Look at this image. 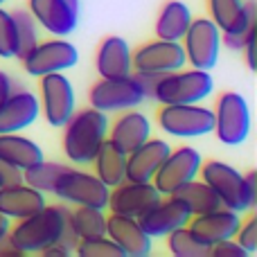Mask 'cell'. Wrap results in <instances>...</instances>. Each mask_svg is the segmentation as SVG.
I'll return each mask as SVG.
<instances>
[{
	"mask_svg": "<svg viewBox=\"0 0 257 257\" xmlns=\"http://www.w3.org/2000/svg\"><path fill=\"white\" fill-rule=\"evenodd\" d=\"M68 165H61V163H48V160H41V163L32 165V167H27L25 172H23V181L27 183V185L36 187V190H41L45 194V192H50L52 194L54 185L59 183V178L63 176V174L68 172Z\"/></svg>",
	"mask_w": 257,
	"mask_h": 257,
	"instance_id": "30",
	"label": "cell"
},
{
	"mask_svg": "<svg viewBox=\"0 0 257 257\" xmlns=\"http://www.w3.org/2000/svg\"><path fill=\"white\" fill-rule=\"evenodd\" d=\"M14 14V21H16V32H18V52L16 59H23L36 43H39V25H36L34 16L30 12H23L16 9Z\"/></svg>",
	"mask_w": 257,
	"mask_h": 257,
	"instance_id": "32",
	"label": "cell"
},
{
	"mask_svg": "<svg viewBox=\"0 0 257 257\" xmlns=\"http://www.w3.org/2000/svg\"><path fill=\"white\" fill-rule=\"evenodd\" d=\"M108 113L97 108H84L72 113L63 128V154L75 165H90L99 145L108 136Z\"/></svg>",
	"mask_w": 257,
	"mask_h": 257,
	"instance_id": "3",
	"label": "cell"
},
{
	"mask_svg": "<svg viewBox=\"0 0 257 257\" xmlns=\"http://www.w3.org/2000/svg\"><path fill=\"white\" fill-rule=\"evenodd\" d=\"M5 3H7V0H0V7H3V5H5Z\"/></svg>",
	"mask_w": 257,
	"mask_h": 257,
	"instance_id": "45",
	"label": "cell"
},
{
	"mask_svg": "<svg viewBox=\"0 0 257 257\" xmlns=\"http://www.w3.org/2000/svg\"><path fill=\"white\" fill-rule=\"evenodd\" d=\"M235 241L246 250L248 257L257 253V214L253 210H248V217L241 219L239 228H237Z\"/></svg>",
	"mask_w": 257,
	"mask_h": 257,
	"instance_id": "35",
	"label": "cell"
},
{
	"mask_svg": "<svg viewBox=\"0 0 257 257\" xmlns=\"http://www.w3.org/2000/svg\"><path fill=\"white\" fill-rule=\"evenodd\" d=\"M192 23V9L183 0H167L156 18V39L181 41Z\"/></svg>",
	"mask_w": 257,
	"mask_h": 257,
	"instance_id": "27",
	"label": "cell"
},
{
	"mask_svg": "<svg viewBox=\"0 0 257 257\" xmlns=\"http://www.w3.org/2000/svg\"><path fill=\"white\" fill-rule=\"evenodd\" d=\"M214 81L210 70L181 68V70L160 75L154 86V102L158 104H196L210 97Z\"/></svg>",
	"mask_w": 257,
	"mask_h": 257,
	"instance_id": "4",
	"label": "cell"
},
{
	"mask_svg": "<svg viewBox=\"0 0 257 257\" xmlns=\"http://www.w3.org/2000/svg\"><path fill=\"white\" fill-rule=\"evenodd\" d=\"M201 181H205L219 196L223 208L246 214L257 205V172L239 174L232 165L221 160H201Z\"/></svg>",
	"mask_w": 257,
	"mask_h": 257,
	"instance_id": "1",
	"label": "cell"
},
{
	"mask_svg": "<svg viewBox=\"0 0 257 257\" xmlns=\"http://www.w3.org/2000/svg\"><path fill=\"white\" fill-rule=\"evenodd\" d=\"M21 61L27 75L43 77L50 72H66L75 68L79 61V52L63 36H54L50 41H39Z\"/></svg>",
	"mask_w": 257,
	"mask_h": 257,
	"instance_id": "9",
	"label": "cell"
},
{
	"mask_svg": "<svg viewBox=\"0 0 257 257\" xmlns=\"http://www.w3.org/2000/svg\"><path fill=\"white\" fill-rule=\"evenodd\" d=\"M106 138L128 154V151H133L136 147H140L142 142H147L151 138V122L145 113L128 108V111H122L113 120V124H108Z\"/></svg>",
	"mask_w": 257,
	"mask_h": 257,
	"instance_id": "23",
	"label": "cell"
},
{
	"mask_svg": "<svg viewBox=\"0 0 257 257\" xmlns=\"http://www.w3.org/2000/svg\"><path fill=\"white\" fill-rule=\"evenodd\" d=\"M160 199H163V194L156 190L151 181H122L120 185L111 187V192H108L106 210L140 219Z\"/></svg>",
	"mask_w": 257,
	"mask_h": 257,
	"instance_id": "14",
	"label": "cell"
},
{
	"mask_svg": "<svg viewBox=\"0 0 257 257\" xmlns=\"http://www.w3.org/2000/svg\"><path fill=\"white\" fill-rule=\"evenodd\" d=\"M18 52V32L14 14L0 7V59H16Z\"/></svg>",
	"mask_w": 257,
	"mask_h": 257,
	"instance_id": "34",
	"label": "cell"
},
{
	"mask_svg": "<svg viewBox=\"0 0 257 257\" xmlns=\"http://www.w3.org/2000/svg\"><path fill=\"white\" fill-rule=\"evenodd\" d=\"M208 12L221 34H248L257 27L253 0H208Z\"/></svg>",
	"mask_w": 257,
	"mask_h": 257,
	"instance_id": "16",
	"label": "cell"
},
{
	"mask_svg": "<svg viewBox=\"0 0 257 257\" xmlns=\"http://www.w3.org/2000/svg\"><path fill=\"white\" fill-rule=\"evenodd\" d=\"M201 160H203V156L194 147L183 145L178 149H172L167 154V158L163 160V165L158 167V172L154 174L151 183H154L156 190L163 196L176 194L178 187H183L192 178L199 176Z\"/></svg>",
	"mask_w": 257,
	"mask_h": 257,
	"instance_id": "12",
	"label": "cell"
},
{
	"mask_svg": "<svg viewBox=\"0 0 257 257\" xmlns=\"http://www.w3.org/2000/svg\"><path fill=\"white\" fill-rule=\"evenodd\" d=\"M208 257H248V255H246V250L241 248L235 241V237H232V239H223V241H217V244L210 246Z\"/></svg>",
	"mask_w": 257,
	"mask_h": 257,
	"instance_id": "36",
	"label": "cell"
},
{
	"mask_svg": "<svg viewBox=\"0 0 257 257\" xmlns=\"http://www.w3.org/2000/svg\"><path fill=\"white\" fill-rule=\"evenodd\" d=\"M145 99L147 97L133 72L126 77H102L88 90L90 106L104 113H122L128 108H138Z\"/></svg>",
	"mask_w": 257,
	"mask_h": 257,
	"instance_id": "7",
	"label": "cell"
},
{
	"mask_svg": "<svg viewBox=\"0 0 257 257\" xmlns=\"http://www.w3.org/2000/svg\"><path fill=\"white\" fill-rule=\"evenodd\" d=\"M106 237L115 241L124 257H147L151 255V237L142 230L140 221L126 214H106Z\"/></svg>",
	"mask_w": 257,
	"mask_h": 257,
	"instance_id": "17",
	"label": "cell"
},
{
	"mask_svg": "<svg viewBox=\"0 0 257 257\" xmlns=\"http://www.w3.org/2000/svg\"><path fill=\"white\" fill-rule=\"evenodd\" d=\"M14 93V79L5 70H0V104Z\"/></svg>",
	"mask_w": 257,
	"mask_h": 257,
	"instance_id": "40",
	"label": "cell"
},
{
	"mask_svg": "<svg viewBox=\"0 0 257 257\" xmlns=\"http://www.w3.org/2000/svg\"><path fill=\"white\" fill-rule=\"evenodd\" d=\"M39 255H43V257H68V255H75V246H70L66 239H59V241H54V244L45 246Z\"/></svg>",
	"mask_w": 257,
	"mask_h": 257,
	"instance_id": "37",
	"label": "cell"
},
{
	"mask_svg": "<svg viewBox=\"0 0 257 257\" xmlns=\"http://www.w3.org/2000/svg\"><path fill=\"white\" fill-rule=\"evenodd\" d=\"M75 255L77 257H124L122 250L115 246V241L108 239L106 235L79 239L75 244Z\"/></svg>",
	"mask_w": 257,
	"mask_h": 257,
	"instance_id": "33",
	"label": "cell"
},
{
	"mask_svg": "<svg viewBox=\"0 0 257 257\" xmlns=\"http://www.w3.org/2000/svg\"><path fill=\"white\" fill-rule=\"evenodd\" d=\"M95 167V176L108 187H115L120 185L122 181H126V151H122L120 147L115 145L113 140H104L99 145L97 154L93 156V163Z\"/></svg>",
	"mask_w": 257,
	"mask_h": 257,
	"instance_id": "25",
	"label": "cell"
},
{
	"mask_svg": "<svg viewBox=\"0 0 257 257\" xmlns=\"http://www.w3.org/2000/svg\"><path fill=\"white\" fill-rule=\"evenodd\" d=\"M108 192H111V187L104 185L95 174L70 167L59 178L52 194L70 205H88V208L106 210Z\"/></svg>",
	"mask_w": 257,
	"mask_h": 257,
	"instance_id": "11",
	"label": "cell"
},
{
	"mask_svg": "<svg viewBox=\"0 0 257 257\" xmlns=\"http://www.w3.org/2000/svg\"><path fill=\"white\" fill-rule=\"evenodd\" d=\"M190 217L192 214H190V210H187V205L183 203L176 194H172V196H163V199H160L154 208L147 210L138 221H140L142 230H145L151 239H156V237H167L169 232L181 226H187Z\"/></svg>",
	"mask_w": 257,
	"mask_h": 257,
	"instance_id": "15",
	"label": "cell"
},
{
	"mask_svg": "<svg viewBox=\"0 0 257 257\" xmlns=\"http://www.w3.org/2000/svg\"><path fill=\"white\" fill-rule=\"evenodd\" d=\"M158 126L174 138H203L214 128V111L196 104H160Z\"/></svg>",
	"mask_w": 257,
	"mask_h": 257,
	"instance_id": "6",
	"label": "cell"
},
{
	"mask_svg": "<svg viewBox=\"0 0 257 257\" xmlns=\"http://www.w3.org/2000/svg\"><path fill=\"white\" fill-rule=\"evenodd\" d=\"M0 257H25V255H23L9 239H5L3 244H0Z\"/></svg>",
	"mask_w": 257,
	"mask_h": 257,
	"instance_id": "42",
	"label": "cell"
},
{
	"mask_svg": "<svg viewBox=\"0 0 257 257\" xmlns=\"http://www.w3.org/2000/svg\"><path fill=\"white\" fill-rule=\"evenodd\" d=\"M95 66L99 77H126L133 72L131 45L122 36H106L95 54Z\"/></svg>",
	"mask_w": 257,
	"mask_h": 257,
	"instance_id": "24",
	"label": "cell"
},
{
	"mask_svg": "<svg viewBox=\"0 0 257 257\" xmlns=\"http://www.w3.org/2000/svg\"><path fill=\"white\" fill-rule=\"evenodd\" d=\"M187 66L212 70L221 52V32L210 18H192L185 36L181 39Z\"/></svg>",
	"mask_w": 257,
	"mask_h": 257,
	"instance_id": "8",
	"label": "cell"
},
{
	"mask_svg": "<svg viewBox=\"0 0 257 257\" xmlns=\"http://www.w3.org/2000/svg\"><path fill=\"white\" fill-rule=\"evenodd\" d=\"M169 151H172V147L167 145V140H160V138H149L140 147L128 151L126 181H151Z\"/></svg>",
	"mask_w": 257,
	"mask_h": 257,
	"instance_id": "22",
	"label": "cell"
},
{
	"mask_svg": "<svg viewBox=\"0 0 257 257\" xmlns=\"http://www.w3.org/2000/svg\"><path fill=\"white\" fill-rule=\"evenodd\" d=\"M63 3H66L68 7L72 9V12H77V14H79V0H63Z\"/></svg>",
	"mask_w": 257,
	"mask_h": 257,
	"instance_id": "44",
	"label": "cell"
},
{
	"mask_svg": "<svg viewBox=\"0 0 257 257\" xmlns=\"http://www.w3.org/2000/svg\"><path fill=\"white\" fill-rule=\"evenodd\" d=\"M241 52L246 54V63H248V68L250 70H255V32L246 39V43H244V48H241Z\"/></svg>",
	"mask_w": 257,
	"mask_h": 257,
	"instance_id": "41",
	"label": "cell"
},
{
	"mask_svg": "<svg viewBox=\"0 0 257 257\" xmlns=\"http://www.w3.org/2000/svg\"><path fill=\"white\" fill-rule=\"evenodd\" d=\"M68 230V208L66 205H48L39 212L12 223L9 241L23 255H39L45 246L54 244Z\"/></svg>",
	"mask_w": 257,
	"mask_h": 257,
	"instance_id": "2",
	"label": "cell"
},
{
	"mask_svg": "<svg viewBox=\"0 0 257 257\" xmlns=\"http://www.w3.org/2000/svg\"><path fill=\"white\" fill-rule=\"evenodd\" d=\"M219 142L228 147H239L250 133V108L241 93L226 90L214 104V128Z\"/></svg>",
	"mask_w": 257,
	"mask_h": 257,
	"instance_id": "5",
	"label": "cell"
},
{
	"mask_svg": "<svg viewBox=\"0 0 257 257\" xmlns=\"http://www.w3.org/2000/svg\"><path fill=\"white\" fill-rule=\"evenodd\" d=\"M165 239H167L169 253L176 257H208L210 246L203 244L187 226H181V228H176V230H172Z\"/></svg>",
	"mask_w": 257,
	"mask_h": 257,
	"instance_id": "31",
	"label": "cell"
},
{
	"mask_svg": "<svg viewBox=\"0 0 257 257\" xmlns=\"http://www.w3.org/2000/svg\"><path fill=\"white\" fill-rule=\"evenodd\" d=\"M41 88V113L45 122L54 128H61L75 113V88L63 72H50L39 77Z\"/></svg>",
	"mask_w": 257,
	"mask_h": 257,
	"instance_id": "13",
	"label": "cell"
},
{
	"mask_svg": "<svg viewBox=\"0 0 257 257\" xmlns=\"http://www.w3.org/2000/svg\"><path fill=\"white\" fill-rule=\"evenodd\" d=\"M12 219H7L5 214H0V244L5 239H9V230H12Z\"/></svg>",
	"mask_w": 257,
	"mask_h": 257,
	"instance_id": "43",
	"label": "cell"
},
{
	"mask_svg": "<svg viewBox=\"0 0 257 257\" xmlns=\"http://www.w3.org/2000/svg\"><path fill=\"white\" fill-rule=\"evenodd\" d=\"M255 30H257V27H255ZM255 30H253V32H255ZM253 32H248V34H221V41H223V45H226V48L235 50V52H241V48H244L246 39H248Z\"/></svg>",
	"mask_w": 257,
	"mask_h": 257,
	"instance_id": "39",
	"label": "cell"
},
{
	"mask_svg": "<svg viewBox=\"0 0 257 257\" xmlns=\"http://www.w3.org/2000/svg\"><path fill=\"white\" fill-rule=\"evenodd\" d=\"M45 203L48 201H45L43 192L27 185L25 181L0 187V214H5L12 221H18V219H25L30 214L39 212Z\"/></svg>",
	"mask_w": 257,
	"mask_h": 257,
	"instance_id": "21",
	"label": "cell"
},
{
	"mask_svg": "<svg viewBox=\"0 0 257 257\" xmlns=\"http://www.w3.org/2000/svg\"><path fill=\"white\" fill-rule=\"evenodd\" d=\"M239 223H241V214L221 205V208H217V210H210V212L190 217L187 228H190L203 244L212 246V244H217V241L232 239V237L237 235Z\"/></svg>",
	"mask_w": 257,
	"mask_h": 257,
	"instance_id": "18",
	"label": "cell"
},
{
	"mask_svg": "<svg viewBox=\"0 0 257 257\" xmlns=\"http://www.w3.org/2000/svg\"><path fill=\"white\" fill-rule=\"evenodd\" d=\"M176 196L187 205V210H190L192 217H194V214H203V212H210V210L221 208V201H219V196L214 194V190L205 181H201L199 176L192 178V181L185 183L183 187H178Z\"/></svg>",
	"mask_w": 257,
	"mask_h": 257,
	"instance_id": "29",
	"label": "cell"
},
{
	"mask_svg": "<svg viewBox=\"0 0 257 257\" xmlns=\"http://www.w3.org/2000/svg\"><path fill=\"white\" fill-rule=\"evenodd\" d=\"M21 181H23V172H21V169L0 160V187L14 185V183H21Z\"/></svg>",
	"mask_w": 257,
	"mask_h": 257,
	"instance_id": "38",
	"label": "cell"
},
{
	"mask_svg": "<svg viewBox=\"0 0 257 257\" xmlns=\"http://www.w3.org/2000/svg\"><path fill=\"white\" fill-rule=\"evenodd\" d=\"M45 156L34 140L21 133H0V160L25 172L27 167L41 163Z\"/></svg>",
	"mask_w": 257,
	"mask_h": 257,
	"instance_id": "26",
	"label": "cell"
},
{
	"mask_svg": "<svg viewBox=\"0 0 257 257\" xmlns=\"http://www.w3.org/2000/svg\"><path fill=\"white\" fill-rule=\"evenodd\" d=\"M41 115V102L32 90H16L0 104V133H21Z\"/></svg>",
	"mask_w": 257,
	"mask_h": 257,
	"instance_id": "19",
	"label": "cell"
},
{
	"mask_svg": "<svg viewBox=\"0 0 257 257\" xmlns=\"http://www.w3.org/2000/svg\"><path fill=\"white\" fill-rule=\"evenodd\" d=\"M131 63H133V72H142V75H151V77L167 75V72L181 70V68L187 66L181 41H165V39H154L138 45L131 52Z\"/></svg>",
	"mask_w": 257,
	"mask_h": 257,
	"instance_id": "10",
	"label": "cell"
},
{
	"mask_svg": "<svg viewBox=\"0 0 257 257\" xmlns=\"http://www.w3.org/2000/svg\"><path fill=\"white\" fill-rule=\"evenodd\" d=\"M68 230L77 241L106 235V212L88 205H75L68 210Z\"/></svg>",
	"mask_w": 257,
	"mask_h": 257,
	"instance_id": "28",
	"label": "cell"
},
{
	"mask_svg": "<svg viewBox=\"0 0 257 257\" xmlns=\"http://www.w3.org/2000/svg\"><path fill=\"white\" fill-rule=\"evenodd\" d=\"M27 12L34 16L36 25H41L52 36L72 34L79 21V14L72 12L63 0H27Z\"/></svg>",
	"mask_w": 257,
	"mask_h": 257,
	"instance_id": "20",
	"label": "cell"
}]
</instances>
